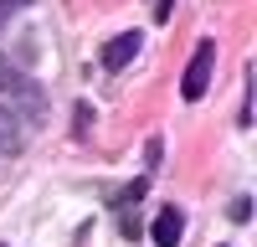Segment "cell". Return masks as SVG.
<instances>
[{
  "label": "cell",
  "mask_w": 257,
  "mask_h": 247,
  "mask_svg": "<svg viewBox=\"0 0 257 247\" xmlns=\"http://www.w3.org/2000/svg\"><path fill=\"white\" fill-rule=\"evenodd\" d=\"M170 11H175V0H149V16L155 21H170Z\"/></svg>",
  "instance_id": "obj_6"
},
{
  "label": "cell",
  "mask_w": 257,
  "mask_h": 247,
  "mask_svg": "<svg viewBox=\"0 0 257 247\" xmlns=\"http://www.w3.org/2000/svg\"><path fill=\"white\" fill-rule=\"evenodd\" d=\"M144 47V41H139V31H118L113 41H108V47H103V67H108V72H118V67H128V62H134V52Z\"/></svg>",
  "instance_id": "obj_2"
},
{
  "label": "cell",
  "mask_w": 257,
  "mask_h": 247,
  "mask_svg": "<svg viewBox=\"0 0 257 247\" xmlns=\"http://www.w3.org/2000/svg\"><path fill=\"white\" fill-rule=\"evenodd\" d=\"M6 88H16V72H11V62L0 57V93H6Z\"/></svg>",
  "instance_id": "obj_7"
},
{
  "label": "cell",
  "mask_w": 257,
  "mask_h": 247,
  "mask_svg": "<svg viewBox=\"0 0 257 247\" xmlns=\"http://www.w3.org/2000/svg\"><path fill=\"white\" fill-rule=\"evenodd\" d=\"M211 67H216V41H201L196 57H190V67H185V77H180V93H185L190 103L206 98V88H211Z\"/></svg>",
  "instance_id": "obj_1"
},
{
  "label": "cell",
  "mask_w": 257,
  "mask_h": 247,
  "mask_svg": "<svg viewBox=\"0 0 257 247\" xmlns=\"http://www.w3.org/2000/svg\"><path fill=\"white\" fill-rule=\"evenodd\" d=\"M21 6H31V0H0V31H6V21H11Z\"/></svg>",
  "instance_id": "obj_5"
},
{
  "label": "cell",
  "mask_w": 257,
  "mask_h": 247,
  "mask_svg": "<svg viewBox=\"0 0 257 247\" xmlns=\"http://www.w3.org/2000/svg\"><path fill=\"white\" fill-rule=\"evenodd\" d=\"M21 150V124L11 108H0V155H16Z\"/></svg>",
  "instance_id": "obj_4"
},
{
  "label": "cell",
  "mask_w": 257,
  "mask_h": 247,
  "mask_svg": "<svg viewBox=\"0 0 257 247\" xmlns=\"http://www.w3.org/2000/svg\"><path fill=\"white\" fill-rule=\"evenodd\" d=\"M185 237V216L175 211V206H165V211L155 216V247H180Z\"/></svg>",
  "instance_id": "obj_3"
}]
</instances>
